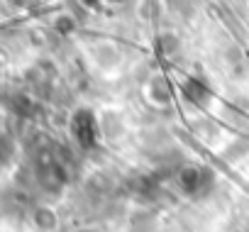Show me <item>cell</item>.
Masks as SVG:
<instances>
[{"label":"cell","mask_w":249,"mask_h":232,"mask_svg":"<svg viewBox=\"0 0 249 232\" xmlns=\"http://www.w3.org/2000/svg\"><path fill=\"white\" fill-rule=\"evenodd\" d=\"M71 127H73V137L78 140L81 147H93V142H95V132H98V125H95L93 112H88V110H78V112L73 115Z\"/></svg>","instance_id":"6da1fadb"},{"label":"cell","mask_w":249,"mask_h":232,"mask_svg":"<svg viewBox=\"0 0 249 232\" xmlns=\"http://www.w3.org/2000/svg\"><path fill=\"white\" fill-rule=\"evenodd\" d=\"M178 183H181L183 191L196 193V191L203 186V171H200L198 166H186V169L178 174Z\"/></svg>","instance_id":"7a4b0ae2"},{"label":"cell","mask_w":249,"mask_h":232,"mask_svg":"<svg viewBox=\"0 0 249 232\" xmlns=\"http://www.w3.org/2000/svg\"><path fill=\"white\" fill-rule=\"evenodd\" d=\"M183 93H186V98L193 100L196 105H205L208 98H210V90H208L205 86H200L198 81H188V83L183 86Z\"/></svg>","instance_id":"3957f363"},{"label":"cell","mask_w":249,"mask_h":232,"mask_svg":"<svg viewBox=\"0 0 249 232\" xmlns=\"http://www.w3.org/2000/svg\"><path fill=\"white\" fill-rule=\"evenodd\" d=\"M35 222H37L39 230H54V227H56V215H54V210H49V208H37Z\"/></svg>","instance_id":"277c9868"},{"label":"cell","mask_w":249,"mask_h":232,"mask_svg":"<svg viewBox=\"0 0 249 232\" xmlns=\"http://www.w3.org/2000/svg\"><path fill=\"white\" fill-rule=\"evenodd\" d=\"M54 27H56V32H61V35H69V32H73L76 22H73V20H71L69 15H61V18H56Z\"/></svg>","instance_id":"5b68a950"}]
</instances>
